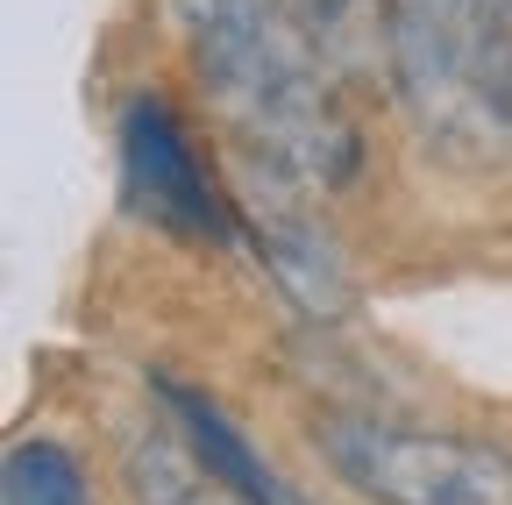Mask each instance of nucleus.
<instances>
[{
  "label": "nucleus",
  "mask_w": 512,
  "mask_h": 505,
  "mask_svg": "<svg viewBox=\"0 0 512 505\" xmlns=\"http://www.w3.org/2000/svg\"><path fill=\"white\" fill-rule=\"evenodd\" d=\"M192 65L242 143L285 157L313 193L356 178L363 143L335 100V72L292 22V0H178Z\"/></svg>",
  "instance_id": "1"
},
{
  "label": "nucleus",
  "mask_w": 512,
  "mask_h": 505,
  "mask_svg": "<svg viewBox=\"0 0 512 505\" xmlns=\"http://www.w3.org/2000/svg\"><path fill=\"white\" fill-rule=\"evenodd\" d=\"M384 72L441 164H512V43L491 0H384Z\"/></svg>",
  "instance_id": "2"
},
{
  "label": "nucleus",
  "mask_w": 512,
  "mask_h": 505,
  "mask_svg": "<svg viewBox=\"0 0 512 505\" xmlns=\"http://www.w3.org/2000/svg\"><path fill=\"white\" fill-rule=\"evenodd\" d=\"M328 470L370 505H512V456L463 434H413L363 413L313 427Z\"/></svg>",
  "instance_id": "3"
},
{
  "label": "nucleus",
  "mask_w": 512,
  "mask_h": 505,
  "mask_svg": "<svg viewBox=\"0 0 512 505\" xmlns=\"http://www.w3.org/2000/svg\"><path fill=\"white\" fill-rule=\"evenodd\" d=\"M235 214L256 242V264L271 271V285L306 313V321H342L356 306V278L342 264L335 228L320 221L313 185L256 143H235Z\"/></svg>",
  "instance_id": "4"
},
{
  "label": "nucleus",
  "mask_w": 512,
  "mask_h": 505,
  "mask_svg": "<svg viewBox=\"0 0 512 505\" xmlns=\"http://www.w3.org/2000/svg\"><path fill=\"white\" fill-rule=\"evenodd\" d=\"M121 178H128V200L150 221H164L178 235H214V242L228 235V200L214 193L185 121L157 93H136L121 107Z\"/></svg>",
  "instance_id": "5"
},
{
  "label": "nucleus",
  "mask_w": 512,
  "mask_h": 505,
  "mask_svg": "<svg viewBox=\"0 0 512 505\" xmlns=\"http://www.w3.org/2000/svg\"><path fill=\"white\" fill-rule=\"evenodd\" d=\"M150 392H157V406H164V420L185 434V449L207 463V477L228 491V498H242V505H313L299 484H285L264 456L249 449V434L228 420V406L221 399H207L200 385H185V377H150Z\"/></svg>",
  "instance_id": "6"
},
{
  "label": "nucleus",
  "mask_w": 512,
  "mask_h": 505,
  "mask_svg": "<svg viewBox=\"0 0 512 505\" xmlns=\"http://www.w3.org/2000/svg\"><path fill=\"white\" fill-rule=\"evenodd\" d=\"M121 477H128V498L136 505H221V484L185 449V434L171 420L121 427Z\"/></svg>",
  "instance_id": "7"
},
{
  "label": "nucleus",
  "mask_w": 512,
  "mask_h": 505,
  "mask_svg": "<svg viewBox=\"0 0 512 505\" xmlns=\"http://www.w3.org/2000/svg\"><path fill=\"white\" fill-rule=\"evenodd\" d=\"M292 22L335 79L377 72L384 50V0H292Z\"/></svg>",
  "instance_id": "8"
},
{
  "label": "nucleus",
  "mask_w": 512,
  "mask_h": 505,
  "mask_svg": "<svg viewBox=\"0 0 512 505\" xmlns=\"http://www.w3.org/2000/svg\"><path fill=\"white\" fill-rule=\"evenodd\" d=\"M0 505H93L79 456L50 434H29L8 449V470H0Z\"/></svg>",
  "instance_id": "9"
}]
</instances>
